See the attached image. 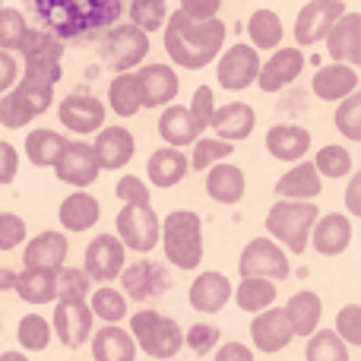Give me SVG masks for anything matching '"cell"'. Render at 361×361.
<instances>
[{
	"label": "cell",
	"mask_w": 361,
	"mask_h": 361,
	"mask_svg": "<svg viewBox=\"0 0 361 361\" xmlns=\"http://www.w3.org/2000/svg\"><path fill=\"white\" fill-rule=\"evenodd\" d=\"M92 152L99 159V169L102 171H121L133 162L137 156V140L127 127H102L95 130V143H92Z\"/></svg>",
	"instance_id": "obj_18"
},
{
	"label": "cell",
	"mask_w": 361,
	"mask_h": 361,
	"mask_svg": "<svg viewBox=\"0 0 361 361\" xmlns=\"http://www.w3.org/2000/svg\"><path fill=\"white\" fill-rule=\"evenodd\" d=\"M108 108H111L118 118H133V114L143 108V95H140V80L137 73H118L108 86Z\"/></svg>",
	"instance_id": "obj_35"
},
{
	"label": "cell",
	"mask_w": 361,
	"mask_h": 361,
	"mask_svg": "<svg viewBox=\"0 0 361 361\" xmlns=\"http://www.w3.org/2000/svg\"><path fill=\"white\" fill-rule=\"evenodd\" d=\"M358 184L361 175H355L349 180V193H345V206H349V216H361V203H358Z\"/></svg>",
	"instance_id": "obj_60"
},
{
	"label": "cell",
	"mask_w": 361,
	"mask_h": 361,
	"mask_svg": "<svg viewBox=\"0 0 361 361\" xmlns=\"http://www.w3.org/2000/svg\"><path fill=\"white\" fill-rule=\"evenodd\" d=\"M282 314H286L288 326H292L295 336H311V333L320 330V317H324V301H320L317 292H311V288H305V292H295L292 298H288V305L282 307Z\"/></svg>",
	"instance_id": "obj_29"
},
{
	"label": "cell",
	"mask_w": 361,
	"mask_h": 361,
	"mask_svg": "<svg viewBox=\"0 0 361 361\" xmlns=\"http://www.w3.org/2000/svg\"><path fill=\"white\" fill-rule=\"evenodd\" d=\"M165 54L180 70H203L222 54L228 25L222 19H190L180 10L165 19Z\"/></svg>",
	"instance_id": "obj_1"
},
{
	"label": "cell",
	"mask_w": 361,
	"mask_h": 361,
	"mask_svg": "<svg viewBox=\"0 0 361 361\" xmlns=\"http://www.w3.org/2000/svg\"><path fill=\"white\" fill-rule=\"evenodd\" d=\"M137 80H140V95H143V108L171 105L180 89L178 70L171 63H146L137 73Z\"/></svg>",
	"instance_id": "obj_21"
},
{
	"label": "cell",
	"mask_w": 361,
	"mask_h": 361,
	"mask_svg": "<svg viewBox=\"0 0 361 361\" xmlns=\"http://www.w3.org/2000/svg\"><path fill=\"white\" fill-rule=\"evenodd\" d=\"M70 244L63 231H38L32 241H25L23 250V263L25 269H48V273H57V269L67 263Z\"/></svg>",
	"instance_id": "obj_22"
},
{
	"label": "cell",
	"mask_w": 361,
	"mask_h": 361,
	"mask_svg": "<svg viewBox=\"0 0 361 361\" xmlns=\"http://www.w3.org/2000/svg\"><path fill=\"white\" fill-rule=\"evenodd\" d=\"M307 361H352L349 345L336 336L333 330H317L307 336V349H305Z\"/></svg>",
	"instance_id": "obj_42"
},
{
	"label": "cell",
	"mask_w": 361,
	"mask_h": 361,
	"mask_svg": "<svg viewBox=\"0 0 361 361\" xmlns=\"http://www.w3.org/2000/svg\"><path fill=\"white\" fill-rule=\"evenodd\" d=\"M57 219H61L63 231H89L99 225L102 219V206L92 193L86 190H73L70 197H63L61 209H57Z\"/></svg>",
	"instance_id": "obj_32"
},
{
	"label": "cell",
	"mask_w": 361,
	"mask_h": 361,
	"mask_svg": "<svg viewBox=\"0 0 361 361\" xmlns=\"http://www.w3.org/2000/svg\"><path fill=\"white\" fill-rule=\"evenodd\" d=\"M127 16H130V25L143 29L146 35L149 32H159L169 19V4L165 0H130L127 4Z\"/></svg>",
	"instance_id": "obj_45"
},
{
	"label": "cell",
	"mask_w": 361,
	"mask_h": 361,
	"mask_svg": "<svg viewBox=\"0 0 361 361\" xmlns=\"http://www.w3.org/2000/svg\"><path fill=\"white\" fill-rule=\"evenodd\" d=\"M92 292V282L80 267H67L63 263L54 273V298L57 301H86Z\"/></svg>",
	"instance_id": "obj_43"
},
{
	"label": "cell",
	"mask_w": 361,
	"mask_h": 361,
	"mask_svg": "<svg viewBox=\"0 0 361 361\" xmlns=\"http://www.w3.org/2000/svg\"><path fill=\"white\" fill-rule=\"evenodd\" d=\"M114 231H118V241L124 244L133 254H149L159 244V235H162V222H159V212L152 209L149 203H124L118 212V222H114Z\"/></svg>",
	"instance_id": "obj_6"
},
{
	"label": "cell",
	"mask_w": 361,
	"mask_h": 361,
	"mask_svg": "<svg viewBox=\"0 0 361 361\" xmlns=\"http://www.w3.org/2000/svg\"><path fill=\"white\" fill-rule=\"evenodd\" d=\"M187 111H190L193 124H197L200 130H209L212 111H216V95H212V89L209 86L193 89V99H190V105H187Z\"/></svg>",
	"instance_id": "obj_52"
},
{
	"label": "cell",
	"mask_w": 361,
	"mask_h": 361,
	"mask_svg": "<svg viewBox=\"0 0 361 361\" xmlns=\"http://www.w3.org/2000/svg\"><path fill=\"white\" fill-rule=\"evenodd\" d=\"M32 118H35V111L25 105V99L16 89L0 95V124H4L6 130H23V127L32 124Z\"/></svg>",
	"instance_id": "obj_48"
},
{
	"label": "cell",
	"mask_w": 361,
	"mask_h": 361,
	"mask_svg": "<svg viewBox=\"0 0 361 361\" xmlns=\"http://www.w3.org/2000/svg\"><path fill=\"white\" fill-rule=\"evenodd\" d=\"M311 149V130L298 124H276L267 130V152L279 162H301Z\"/></svg>",
	"instance_id": "obj_27"
},
{
	"label": "cell",
	"mask_w": 361,
	"mask_h": 361,
	"mask_svg": "<svg viewBox=\"0 0 361 361\" xmlns=\"http://www.w3.org/2000/svg\"><path fill=\"white\" fill-rule=\"evenodd\" d=\"M345 10L349 6L343 0H311V4H305L298 10V16H295V42H298L295 48H314V44H320L326 38V32L333 29V23Z\"/></svg>",
	"instance_id": "obj_13"
},
{
	"label": "cell",
	"mask_w": 361,
	"mask_h": 361,
	"mask_svg": "<svg viewBox=\"0 0 361 361\" xmlns=\"http://www.w3.org/2000/svg\"><path fill=\"white\" fill-rule=\"evenodd\" d=\"M0 6H4V0H0Z\"/></svg>",
	"instance_id": "obj_63"
},
{
	"label": "cell",
	"mask_w": 361,
	"mask_h": 361,
	"mask_svg": "<svg viewBox=\"0 0 361 361\" xmlns=\"http://www.w3.org/2000/svg\"><path fill=\"white\" fill-rule=\"evenodd\" d=\"M63 146H67L63 133L48 130V127H44V130H32L29 137H25V159H29L35 169H51Z\"/></svg>",
	"instance_id": "obj_38"
},
{
	"label": "cell",
	"mask_w": 361,
	"mask_h": 361,
	"mask_svg": "<svg viewBox=\"0 0 361 361\" xmlns=\"http://www.w3.org/2000/svg\"><path fill=\"white\" fill-rule=\"evenodd\" d=\"M311 89L320 102H343V99H349L352 92H358V70L349 67V63L333 61L314 73Z\"/></svg>",
	"instance_id": "obj_26"
},
{
	"label": "cell",
	"mask_w": 361,
	"mask_h": 361,
	"mask_svg": "<svg viewBox=\"0 0 361 361\" xmlns=\"http://www.w3.org/2000/svg\"><path fill=\"white\" fill-rule=\"evenodd\" d=\"M235 152V143H225V140H203V137H197V143H193V152H190V169L193 171H206L209 165H216V162H225V159Z\"/></svg>",
	"instance_id": "obj_47"
},
{
	"label": "cell",
	"mask_w": 361,
	"mask_h": 361,
	"mask_svg": "<svg viewBox=\"0 0 361 361\" xmlns=\"http://www.w3.org/2000/svg\"><path fill=\"white\" fill-rule=\"evenodd\" d=\"M231 282L225 273H216V269H206V273H200L197 279L190 282V292H187V298H190V307L200 314H219L225 305L231 301Z\"/></svg>",
	"instance_id": "obj_23"
},
{
	"label": "cell",
	"mask_w": 361,
	"mask_h": 361,
	"mask_svg": "<svg viewBox=\"0 0 361 361\" xmlns=\"http://www.w3.org/2000/svg\"><path fill=\"white\" fill-rule=\"evenodd\" d=\"M25 222L16 212H0V250H16L19 244H25Z\"/></svg>",
	"instance_id": "obj_54"
},
{
	"label": "cell",
	"mask_w": 361,
	"mask_h": 361,
	"mask_svg": "<svg viewBox=\"0 0 361 361\" xmlns=\"http://www.w3.org/2000/svg\"><path fill=\"white\" fill-rule=\"evenodd\" d=\"M13 292L32 307L51 305L54 301V273H48V269H23V273H16Z\"/></svg>",
	"instance_id": "obj_36"
},
{
	"label": "cell",
	"mask_w": 361,
	"mask_h": 361,
	"mask_svg": "<svg viewBox=\"0 0 361 361\" xmlns=\"http://www.w3.org/2000/svg\"><path fill=\"white\" fill-rule=\"evenodd\" d=\"M92 311L86 301H57L54 317H51V336H57V343L67 349H80L92 336Z\"/></svg>",
	"instance_id": "obj_15"
},
{
	"label": "cell",
	"mask_w": 361,
	"mask_h": 361,
	"mask_svg": "<svg viewBox=\"0 0 361 361\" xmlns=\"http://www.w3.org/2000/svg\"><path fill=\"white\" fill-rule=\"evenodd\" d=\"M231 295H235V305L241 311L260 314L276 305V295L279 292H276V282H269V279H241L238 288H231Z\"/></svg>",
	"instance_id": "obj_39"
},
{
	"label": "cell",
	"mask_w": 361,
	"mask_h": 361,
	"mask_svg": "<svg viewBox=\"0 0 361 361\" xmlns=\"http://www.w3.org/2000/svg\"><path fill=\"white\" fill-rule=\"evenodd\" d=\"M162 250L175 269H197L203 263V219L190 209H175L162 219Z\"/></svg>",
	"instance_id": "obj_4"
},
{
	"label": "cell",
	"mask_w": 361,
	"mask_h": 361,
	"mask_svg": "<svg viewBox=\"0 0 361 361\" xmlns=\"http://www.w3.org/2000/svg\"><path fill=\"white\" fill-rule=\"evenodd\" d=\"M19 95L25 99V105L35 111V118H42L44 111H48L51 105H54V86L51 82H42V80H29V76H19V82L16 86Z\"/></svg>",
	"instance_id": "obj_50"
},
{
	"label": "cell",
	"mask_w": 361,
	"mask_h": 361,
	"mask_svg": "<svg viewBox=\"0 0 361 361\" xmlns=\"http://www.w3.org/2000/svg\"><path fill=\"white\" fill-rule=\"evenodd\" d=\"M292 339H295V333L288 326L282 307H267V311L254 314V320H250V343H254L257 352L276 355V352L288 349Z\"/></svg>",
	"instance_id": "obj_20"
},
{
	"label": "cell",
	"mask_w": 361,
	"mask_h": 361,
	"mask_svg": "<svg viewBox=\"0 0 361 361\" xmlns=\"http://www.w3.org/2000/svg\"><path fill=\"white\" fill-rule=\"evenodd\" d=\"M336 130L352 143H361V92H352L349 99L336 102Z\"/></svg>",
	"instance_id": "obj_49"
},
{
	"label": "cell",
	"mask_w": 361,
	"mask_h": 361,
	"mask_svg": "<svg viewBox=\"0 0 361 361\" xmlns=\"http://www.w3.org/2000/svg\"><path fill=\"white\" fill-rule=\"evenodd\" d=\"M95 361H137V343L118 324H105L102 330H92L89 336Z\"/></svg>",
	"instance_id": "obj_30"
},
{
	"label": "cell",
	"mask_w": 361,
	"mask_h": 361,
	"mask_svg": "<svg viewBox=\"0 0 361 361\" xmlns=\"http://www.w3.org/2000/svg\"><path fill=\"white\" fill-rule=\"evenodd\" d=\"M51 169H54L61 184H70V187H76V190H86V187L95 184L102 175L99 159H95L92 146H89L86 140H67V146L61 149V156H57V162L51 165Z\"/></svg>",
	"instance_id": "obj_12"
},
{
	"label": "cell",
	"mask_w": 361,
	"mask_h": 361,
	"mask_svg": "<svg viewBox=\"0 0 361 361\" xmlns=\"http://www.w3.org/2000/svg\"><path fill=\"white\" fill-rule=\"evenodd\" d=\"M216 80L228 92H244L247 86H254L257 70H260V51L250 48L244 42H235L231 48H222V54L216 57Z\"/></svg>",
	"instance_id": "obj_10"
},
{
	"label": "cell",
	"mask_w": 361,
	"mask_h": 361,
	"mask_svg": "<svg viewBox=\"0 0 361 361\" xmlns=\"http://www.w3.org/2000/svg\"><path fill=\"white\" fill-rule=\"evenodd\" d=\"M0 361H32L25 352H0Z\"/></svg>",
	"instance_id": "obj_62"
},
{
	"label": "cell",
	"mask_w": 361,
	"mask_h": 361,
	"mask_svg": "<svg viewBox=\"0 0 361 361\" xmlns=\"http://www.w3.org/2000/svg\"><path fill=\"white\" fill-rule=\"evenodd\" d=\"M121 295L127 301H152L162 298L171 288V276L162 263L156 260H133L130 267L121 269Z\"/></svg>",
	"instance_id": "obj_11"
},
{
	"label": "cell",
	"mask_w": 361,
	"mask_h": 361,
	"mask_svg": "<svg viewBox=\"0 0 361 361\" xmlns=\"http://www.w3.org/2000/svg\"><path fill=\"white\" fill-rule=\"evenodd\" d=\"M127 267V247L118 241V235H95L82 257V273L89 282H114L121 269Z\"/></svg>",
	"instance_id": "obj_14"
},
{
	"label": "cell",
	"mask_w": 361,
	"mask_h": 361,
	"mask_svg": "<svg viewBox=\"0 0 361 361\" xmlns=\"http://www.w3.org/2000/svg\"><path fill=\"white\" fill-rule=\"evenodd\" d=\"M127 333L137 343V352H146V355L156 361H169L184 349V330L171 317L152 311V307H143V311L133 314Z\"/></svg>",
	"instance_id": "obj_5"
},
{
	"label": "cell",
	"mask_w": 361,
	"mask_h": 361,
	"mask_svg": "<svg viewBox=\"0 0 361 361\" xmlns=\"http://www.w3.org/2000/svg\"><path fill=\"white\" fill-rule=\"evenodd\" d=\"M57 118H61L63 130L76 133V137H89V133L105 127V105L95 95L73 92L57 105Z\"/></svg>",
	"instance_id": "obj_17"
},
{
	"label": "cell",
	"mask_w": 361,
	"mask_h": 361,
	"mask_svg": "<svg viewBox=\"0 0 361 361\" xmlns=\"http://www.w3.org/2000/svg\"><path fill=\"white\" fill-rule=\"evenodd\" d=\"M19 175V152L6 140H0V184H13Z\"/></svg>",
	"instance_id": "obj_56"
},
{
	"label": "cell",
	"mask_w": 361,
	"mask_h": 361,
	"mask_svg": "<svg viewBox=\"0 0 361 361\" xmlns=\"http://www.w3.org/2000/svg\"><path fill=\"white\" fill-rule=\"evenodd\" d=\"M326 51L336 63H349V67H358L361 63V13L345 10L343 16L333 23V29L326 32L324 38Z\"/></svg>",
	"instance_id": "obj_19"
},
{
	"label": "cell",
	"mask_w": 361,
	"mask_h": 361,
	"mask_svg": "<svg viewBox=\"0 0 361 361\" xmlns=\"http://www.w3.org/2000/svg\"><path fill=\"white\" fill-rule=\"evenodd\" d=\"M212 133L216 140H225V143H241L254 133L257 127V114L250 105L244 102H231V105H222L212 111V121H209Z\"/></svg>",
	"instance_id": "obj_25"
},
{
	"label": "cell",
	"mask_w": 361,
	"mask_h": 361,
	"mask_svg": "<svg viewBox=\"0 0 361 361\" xmlns=\"http://www.w3.org/2000/svg\"><path fill=\"white\" fill-rule=\"evenodd\" d=\"M13 282H16V273L13 269H0V292H13Z\"/></svg>",
	"instance_id": "obj_61"
},
{
	"label": "cell",
	"mask_w": 361,
	"mask_h": 361,
	"mask_svg": "<svg viewBox=\"0 0 361 361\" xmlns=\"http://www.w3.org/2000/svg\"><path fill=\"white\" fill-rule=\"evenodd\" d=\"M203 187H206V193H209V200H216V203H222V206H235V203H241L247 180H244V171L238 169V165L216 162L206 169Z\"/></svg>",
	"instance_id": "obj_28"
},
{
	"label": "cell",
	"mask_w": 361,
	"mask_h": 361,
	"mask_svg": "<svg viewBox=\"0 0 361 361\" xmlns=\"http://www.w3.org/2000/svg\"><path fill=\"white\" fill-rule=\"evenodd\" d=\"M200 127L193 124L190 111L180 105H165L162 118H159V137L165 140V146H175V149H184V146H193L200 137Z\"/></svg>",
	"instance_id": "obj_34"
},
{
	"label": "cell",
	"mask_w": 361,
	"mask_h": 361,
	"mask_svg": "<svg viewBox=\"0 0 361 361\" xmlns=\"http://www.w3.org/2000/svg\"><path fill=\"white\" fill-rule=\"evenodd\" d=\"M247 35H250V48H257V51H276L282 44V35H286L279 13H273V10H254V13H250V19H247Z\"/></svg>",
	"instance_id": "obj_37"
},
{
	"label": "cell",
	"mask_w": 361,
	"mask_h": 361,
	"mask_svg": "<svg viewBox=\"0 0 361 361\" xmlns=\"http://www.w3.org/2000/svg\"><path fill=\"white\" fill-rule=\"evenodd\" d=\"M219 339H222L219 326H209V324H193L190 330L184 333L187 349H193L197 355H209V352L219 345Z\"/></svg>",
	"instance_id": "obj_53"
},
{
	"label": "cell",
	"mask_w": 361,
	"mask_h": 361,
	"mask_svg": "<svg viewBox=\"0 0 361 361\" xmlns=\"http://www.w3.org/2000/svg\"><path fill=\"white\" fill-rule=\"evenodd\" d=\"M0 326H4V324H0Z\"/></svg>",
	"instance_id": "obj_64"
},
{
	"label": "cell",
	"mask_w": 361,
	"mask_h": 361,
	"mask_svg": "<svg viewBox=\"0 0 361 361\" xmlns=\"http://www.w3.org/2000/svg\"><path fill=\"white\" fill-rule=\"evenodd\" d=\"M86 305L92 311V317H99L102 324H121V320L130 317L127 298L121 295V288H111V286H99L95 292H89Z\"/></svg>",
	"instance_id": "obj_40"
},
{
	"label": "cell",
	"mask_w": 361,
	"mask_h": 361,
	"mask_svg": "<svg viewBox=\"0 0 361 361\" xmlns=\"http://www.w3.org/2000/svg\"><path fill=\"white\" fill-rule=\"evenodd\" d=\"M190 171V162H187L184 149H175V146H159L156 152L146 162V175L159 187V190H169V187L180 184Z\"/></svg>",
	"instance_id": "obj_31"
},
{
	"label": "cell",
	"mask_w": 361,
	"mask_h": 361,
	"mask_svg": "<svg viewBox=\"0 0 361 361\" xmlns=\"http://www.w3.org/2000/svg\"><path fill=\"white\" fill-rule=\"evenodd\" d=\"M19 82V63L10 51H0V95L10 92L13 86Z\"/></svg>",
	"instance_id": "obj_58"
},
{
	"label": "cell",
	"mask_w": 361,
	"mask_h": 361,
	"mask_svg": "<svg viewBox=\"0 0 361 361\" xmlns=\"http://www.w3.org/2000/svg\"><path fill=\"white\" fill-rule=\"evenodd\" d=\"M146 54H149V35L137 25H111V32L102 38V63L118 73H130L146 61Z\"/></svg>",
	"instance_id": "obj_7"
},
{
	"label": "cell",
	"mask_w": 361,
	"mask_h": 361,
	"mask_svg": "<svg viewBox=\"0 0 361 361\" xmlns=\"http://www.w3.org/2000/svg\"><path fill=\"white\" fill-rule=\"evenodd\" d=\"M305 70V51L301 48H276L267 57V63H260L254 86H260V92H279V89L292 86Z\"/></svg>",
	"instance_id": "obj_16"
},
{
	"label": "cell",
	"mask_w": 361,
	"mask_h": 361,
	"mask_svg": "<svg viewBox=\"0 0 361 361\" xmlns=\"http://www.w3.org/2000/svg\"><path fill=\"white\" fill-rule=\"evenodd\" d=\"M32 10L44 32L67 42L114 25L124 13V4L121 0H32Z\"/></svg>",
	"instance_id": "obj_2"
},
{
	"label": "cell",
	"mask_w": 361,
	"mask_h": 361,
	"mask_svg": "<svg viewBox=\"0 0 361 361\" xmlns=\"http://www.w3.org/2000/svg\"><path fill=\"white\" fill-rule=\"evenodd\" d=\"M339 339L345 345H361V307L358 305H345L336 314V326H333Z\"/></svg>",
	"instance_id": "obj_51"
},
{
	"label": "cell",
	"mask_w": 361,
	"mask_h": 361,
	"mask_svg": "<svg viewBox=\"0 0 361 361\" xmlns=\"http://www.w3.org/2000/svg\"><path fill=\"white\" fill-rule=\"evenodd\" d=\"M314 169H317L320 178H349L352 169H355V159H352V152L345 149V146H324V149L314 156Z\"/></svg>",
	"instance_id": "obj_44"
},
{
	"label": "cell",
	"mask_w": 361,
	"mask_h": 361,
	"mask_svg": "<svg viewBox=\"0 0 361 361\" xmlns=\"http://www.w3.org/2000/svg\"><path fill=\"white\" fill-rule=\"evenodd\" d=\"M238 273L241 279H269V282H282L288 279L292 267L288 257L273 238H254L244 244L241 260H238Z\"/></svg>",
	"instance_id": "obj_9"
},
{
	"label": "cell",
	"mask_w": 361,
	"mask_h": 361,
	"mask_svg": "<svg viewBox=\"0 0 361 361\" xmlns=\"http://www.w3.org/2000/svg\"><path fill=\"white\" fill-rule=\"evenodd\" d=\"M61 57H63V42L61 38H54L51 32H44V29H32L29 38H25V44H23V61H25V73L23 76L57 86L61 76H63Z\"/></svg>",
	"instance_id": "obj_8"
},
{
	"label": "cell",
	"mask_w": 361,
	"mask_h": 361,
	"mask_svg": "<svg viewBox=\"0 0 361 361\" xmlns=\"http://www.w3.org/2000/svg\"><path fill=\"white\" fill-rule=\"evenodd\" d=\"M212 361H254V352L244 343H225V345H216Z\"/></svg>",
	"instance_id": "obj_59"
},
{
	"label": "cell",
	"mask_w": 361,
	"mask_h": 361,
	"mask_svg": "<svg viewBox=\"0 0 361 361\" xmlns=\"http://www.w3.org/2000/svg\"><path fill=\"white\" fill-rule=\"evenodd\" d=\"M317 216L320 209L314 206V200H279L267 212V238H273L288 254H305Z\"/></svg>",
	"instance_id": "obj_3"
},
{
	"label": "cell",
	"mask_w": 361,
	"mask_h": 361,
	"mask_svg": "<svg viewBox=\"0 0 361 361\" xmlns=\"http://www.w3.org/2000/svg\"><path fill=\"white\" fill-rule=\"evenodd\" d=\"M307 241L314 244V250L324 257H339L349 250L352 244V219L343 216V212H330V216H317L311 228V238Z\"/></svg>",
	"instance_id": "obj_24"
},
{
	"label": "cell",
	"mask_w": 361,
	"mask_h": 361,
	"mask_svg": "<svg viewBox=\"0 0 361 361\" xmlns=\"http://www.w3.org/2000/svg\"><path fill=\"white\" fill-rule=\"evenodd\" d=\"M114 193H118L121 203H149V187H146V180H140L137 175H124L118 180V187H114Z\"/></svg>",
	"instance_id": "obj_55"
},
{
	"label": "cell",
	"mask_w": 361,
	"mask_h": 361,
	"mask_svg": "<svg viewBox=\"0 0 361 361\" xmlns=\"http://www.w3.org/2000/svg\"><path fill=\"white\" fill-rule=\"evenodd\" d=\"M16 339L23 352H44L51 345V320H44L42 314H25L16 326Z\"/></svg>",
	"instance_id": "obj_46"
},
{
	"label": "cell",
	"mask_w": 361,
	"mask_h": 361,
	"mask_svg": "<svg viewBox=\"0 0 361 361\" xmlns=\"http://www.w3.org/2000/svg\"><path fill=\"white\" fill-rule=\"evenodd\" d=\"M29 19L16 6H0V51H23L29 38Z\"/></svg>",
	"instance_id": "obj_41"
},
{
	"label": "cell",
	"mask_w": 361,
	"mask_h": 361,
	"mask_svg": "<svg viewBox=\"0 0 361 361\" xmlns=\"http://www.w3.org/2000/svg\"><path fill=\"white\" fill-rule=\"evenodd\" d=\"M178 10L190 19H216L222 10V0H180Z\"/></svg>",
	"instance_id": "obj_57"
},
{
	"label": "cell",
	"mask_w": 361,
	"mask_h": 361,
	"mask_svg": "<svg viewBox=\"0 0 361 361\" xmlns=\"http://www.w3.org/2000/svg\"><path fill=\"white\" fill-rule=\"evenodd\" d=\"M324 190V180H320L317 169L311 162H295L279 180H276V193L279 200H317Z\"/></svg>",
	"instance_id": "obj_33"
}]
</instances>
